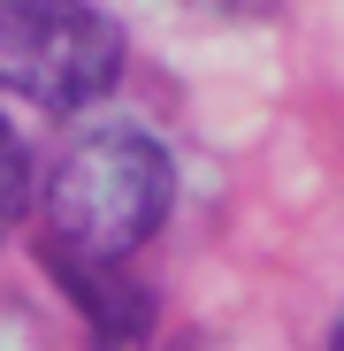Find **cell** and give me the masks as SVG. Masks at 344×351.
<instances>
[{"label": "cell", "mask_w": 344, "mask_h": 351, "mask_svg": "<svg viewBox=\"0 0 344 351\" xmlns=\"http://www.w3.org/2000/svg\"><path fill=\"white\" fill-rule=\"evenodd\" d=\"M31 206V160H23V138L8 130V114H0V229Z\"/></svg>", "instance_id": "obj_4"}, {"label": "cell", "mask_w": 344, "mask_h": 351, "mask_svg": "<svg viewBox=\"0 0 344 351\" xmlns=\"http://www.w3.org/2000/svg\"><path fill=\"white\" fill-rule=\"evenodd\" d=\"M123 77V31L92 0H8L0 8V92L38 114H84Z\"/></svg>", "instance_id": "obj_2"}, {"label": "cell", "mask_w": 344, "mask_h": 351, "mask_svg": "<svg viewBox=\"0 0 344 351\" xmlns=\"http://www.w3.org/2000/svg\"><path fill=\"white\" fill-rule=\"evenodd\" d=\"M321 351H344V313L329 321V336H321Z\"/></svg>", "instance_id": "obj_5"}, {"label": "cell", "mask_w": 344, "mask_h": 351, "mask_svg": "<svg viewBox=\"0 0 344 351\" xmlns=\"http://www.w3.org/2000/svg\"><path fill=\"white\" fill-rule=\"evenodd\" d=\"M168 206H176V160L161 138L130 123H100L54 153L38 184V252L46 267H130Z\"/></svg>", "instance_id": "obj_1"}, {"label": "cell", "mask_w": 344, "mask_h": 351, "mask_svg": "<svg viewBox=\"0 0 344 351\" xmlns=\"http://www.w3.org/2000/svg\"><path fill=\"white\" fill-rule=\"evenodd\" d=\"M54 282L69 290V306L84 313L100 351H146L153 336V290L130 267H54Z\"/></svg>", "instance_id": "obj_3"}, {"label": "cell", "mask_w": 344, "mask_h": 351, "mask_svg": "<svg viewBox=\"0 0 344 351\" xmlns=\"http://www.w3.org/2000/svg\"><path fill=\"white\" fill-rule=\"evenodd\" d=\"M0 8H8V0H0Z\"/></svg>", "instance_id": "obj_6"}]
</instances>
